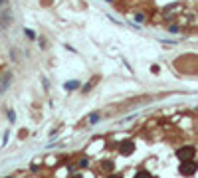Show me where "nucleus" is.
Masks as SVG:
<instances>
[{
	"label": "nucleus",
	"instance_id": "7",
	"mask_svg": "<svg viewBox=\"0 0 198 178\" xmlns=\"http://www.w3.org/2000/svg\"><path fill=\"white\" fill-rule=\"evenodd\" d=\"M111 168H113V162H103V170L111 172Z\"/></svg>",
	"mask_w": 198,
	"mask_h": 178
},
{
	"label": "nucleus",
	"instance_id": "13",
	"mask_svg": "<svg viewBox=\"0 0 198 178\" xmlns=\"http://www.w3.org/2000/svg\"><path fill=\"white\" fill-rule=\"evenodd\" d=\"M107 2H111V0H107Z\"/></svg>",
	"mask_w": 198,
	"mask_h": 178
},
{
	"label": "nucleus",
	"instance_id": "6",
	"mask_svg": "<svg viewBox=\"0 0 198 178\" xmlns=\"http://www.w3.org/2000/svg\"><path fill=\"white\" fill-rule=\"evenodd\" d=\"M97 119H99V113H93V115H89L87 121H89V123H97Z\"/></svg>",
	"mask_w": 198,
	"mask_h": 178
},
{
	"label": "nucleus",
	"instance_id": "5",
	"mask_svg": "<svg viewBox=\"0 0 198 178\" xmlns=\"http://www.w3.org/2000/svg\"><path fill=\"white\" fill-rule=\"evenodd\" d=\"M135 178H153V176H151V172H147V170H139L135 174Z\"/></svg>",
	"mask_w": 198,
	"mask_h": 178
},
{
	"label": "nucleus",
	"instance_id": "11",
	"mask_svg": "<svg viewBox=\"0 0 198 178\" xmlns=\"http://www.w3.org/2000/svg\"><path fill=\"white\" fill-rule=\"evenodd\" d=\"M71 178H83V176L81 174H76V176H71Z\"/></svg>",
	"mask_w": 198,
	"mask_h": 178
},
{
	"label": "nucleus",
	"instance_id": "4",
	"mask_svg": "<svg viewBox=\"0 0 198 178\" xmlns=\"http://www.w3.org/2000/svg\"><path fill=\"white\" fill-rule=\"evenodd\" d=\"M63 87H66L67 91H73V89H77V87H79V81H67L66 85H63Z\"/></svg>",
	"mask_w": 198,
	"mask_h": 178
},
{
	"label": "nucleus",
	"instance_id": "9",
	"mask_svg": "<svg viewBox=\"0 0 198 178\" xmlns=\"http://www.w3.org/2000/svg\"><path fill=\"white\" fill-rule=\"evenodd\" d=\"M87 164H89V160H87V158H81V160H79V166H83V168H85Z\"/></svg>",
	"mask_w": 198,
	"mask_h": 178
},
{
	"label": "nucleus",
	"instance_id": "1",
	"mask_svg": "<svg viewBox=\"0 0 198 178\" xmlns=\"http://www.w3.org/2000/svg\"><path fill=\"white\" fill-rule=\"evenodd\" d=\"M198 168V164L196 162H192V160H184L182 164H180V174H184V176H190V174H194Z\"/></svg>",
	"mask_w": 198,
	"mask_h": 178
},
{
	"label": "nucleus",
	"instance_id": "12",
	"mask_svg": "<svg viewBox=\"0 0 198 178\" xmlns=\"http://www.w3.org/2000/svg\"><path fill=\"white\" fill-rule=\"evenodd\" d=\"M4 2H6V0H0V4H4Z\"/></svg>",
	"mask_w": 198,
	"mask_h": 178
},
{
	"label": "nucleus",
	"instance_id": "8",
	"mask_svg": "<svg viewBox=\"0 0 198 178\" xmlns=\"http://www.w3.org/2000/svg\"><path fill=\"white\" fill-rule=\"evenodd\" d=\"M26 36H28L30 40H34V38H36V34H34V32H32V30H26Z\"/></svg>",
	"mask_w": 198,
	"mask_h": 178
},
{
	"label": "nucleus",
	"instance_id": "10",
	"mask_svg": "<svg viewBox=\"0 0 198 178\" xmlns=\"http://www.w3.org/2000/svg\"><path fill=\"white\" fill-rule=\"evenodd\" d=\"M109 178H121V174H113V176H109Z\"/></svg>",
	"mask_w": 198,
	"mask_h": 178
},
{
	"label": "nucleus",
	"instance_id": "3",
	"mask_svg": "<svg viewBox=\"0 0 198 178\" xmlns=\"http://www.w3.org/2000/svg\"><path fill=\"white\" fill-rule=\"evenodd\" d=\"M133 150H135V144H133L131 141H123V144H121V154H131Z\"/></svg>",
	"mask_w": 198,
	"mask_h": 178
},
{
	"label": "nucleus",
	"instance_id": "2",
	"mask_svg": "<svg viewBox=\"0 0 198 178\" xmlns=\"http://www.w3.org/2000/svg\"><path fill=\"white\" fill-rule=\"evenodd\" d=\"M176 156H178L182 162H184V160H192V158H194V148H192V147H182V148H178Z\"/></svg>",
	"mask_w": 198,
	"mask_h": 178
}]
</instances>
